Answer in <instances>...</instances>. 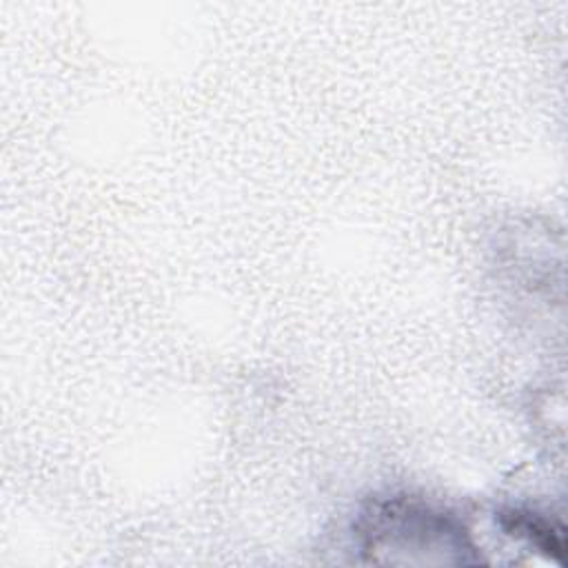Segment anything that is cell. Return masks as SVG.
Here are the masks:
<instances>
[{
  "instance_id": "cell-1",
  "label": "cell",
  "mask_w": 568,
  "mask_h": 568,
  "mask_svg": "<svg viewBox=\"0 0 568 568\" xmlns=\"http://www.w3.org/2000/svg\"><path fill=\"white\" fill-rule=\"evenodd\" d=\"M450 519L408 501L384 504L366 517L364 548L373 561L470 564L473 548Z\"/></svg>"
}]
</instances>
